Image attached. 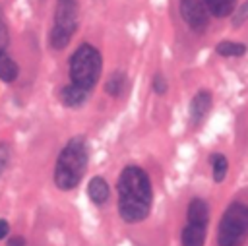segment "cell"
Instances as JSON below:
<instances>
[{
	"label": "cell",
	"mask_w": 248,
	"mask_h": 246,
	"mask_svg": "<svg viewBox=\"0 0 248 246\" xmlns=\"http://www.w3.org/2000/svg\"><path fill=\"white\" fill-rule=\"evenodd\" d=\"M207 8V12L215 17H225V15H231L234 12V6H236V0H202Z\"/></svg>",
	"instance_id": "12"
},
{
	"label": "cell",
	"mask_w": 248,
	"mask_h": 246,
	"mask_svg": "<svg viewBox=\"0 0 248 246\" xmlns=\"http://www.w3.org/2000/svg\"><path fill=\"white\" fill-rule=\"evenodd\" d=\"M87 93H89V91H85L83 87H79V85H76V83H68V85H64V87L60 89L58 99H60V103H62L64 107L74 108V107H79V105L85 103Z\"/></svg>",
	"instance_id": "8"
},
{
	"label": "cell",
	"mask_w": 248,
	"mask_h": 246,
	"mask_svg": "<svg viewBox=\"0 0 248 246\" xmlns=\"http://www.w3.org/2000/svg\"><path fill=\"white\" fill-rule=\"evenodd\" d=\"M87 196L95 205H103L110 196V188H108L107 180L103 176H93L87 184Z\"/></svg>",
	"instance_id": "9"
},
{
	"label": "cell",
	"mask_w": 248,
	"mask_h": 246,
	"mask_svg": "<svg viewBox=\"0 0 248 246\" xmlns=\"http://www.w3.org/2000/svg\"><path fill=\"white\" fill-rule=\"evenodd\" d=\"M17 74H19V68L14 62V58H10L6 52H0V79L6 83H12L16 81Z\"/></svg>",
	"instance_id": "14"
},
{
	"label": "cell",
	"mask_w": 248,
	"mask_h": 246,
	"mask_svg": "<svg viewBox=\"0 0 248 246\" xmlns=\"http://www.w3.org/2000/svg\"><path fill=\"white\" fill-rule=\"evenodd\" d=\"M118 213L126 223H140L151 211L153 190L147 172L140 167H126L118 176Z\"/></svg>",
	"instance_id": "1"
},
{
	"label": "cell",
	"mask_w": 248,
	"mask_h": 246,
	"mask_svg": "<svg viewBox=\"0 0 248 246\" xmlns=\"http://www.w3.org/2000/svg\"><path fill=\"white\" fill-rule=\"evenodd\" d=\"M101 70H103L101 52L89 43H83L81 46H78V50L70 58L72 83L83 87L85 91H91L95 87V83L101 77Z\"/></svg>",
	"instance_id": "3"
},
{
	"label": "cell",
	"mask_w": 248,
	"mask_h": 246,
	"mask_svg": "<svg viewBox=\"0 0 248 246\" xmlns=\"http://www.w3.org/2000/svg\"><path fill=\"white\" fill-rule=\"evenodd\" d=\"M217 54L221 56H242L246 52V45L242 43H234V41H221L217 46H215Z\"/></svg>",
	"instance_id": "16"
},
{
	"label": "cell",
	"mask_w": 248,
	"mask_h": 246,
	"mask_svg": "<svg viewBox=\"0 0 248 246\" xmlns=\"http://www.w3.org/2000/svg\"><path fill=\"white\" fill-rule=\"evenodd\" d=\"M248 240V205L236 201L231 203L221 221L217 231L219 246H242Z\"/></svg>",
	"instance_id": "4"
},
{
	"label": "cell",
	"mask_w": 248,
	"mask_h": 246,
	"mask_svg": "<svg viewBox=\"0 0 248 246\" xmlns=\"http://www.w3.org/2000/svg\"><path fill=\"white\" fill-rule=\"evenodd\" d=\"M78 12H79V8H78L76 0H56L54 27L74 35L76 27H78Z\"/></svg>",
	"instance_id": "6"
},
{
	"label": "cell",
	"mask_w": 248,
	"mask_h": 246,
	"mask_svg": "<svg viewBox=\"0 0 248 246\" xmlns=\"http://www.w3.org/2000/svg\"><path fill=\"white\" fill-rule=\"evenodd\" d=\"M8 232H10V223H8L6 219H0V240L6 238Z\"/></svg>",
	"instance_id": "23"
},
{
	"label": "cell",
	"mask_w": 248,
	"mask_h": 246,
	"mask_svg": "<svg viewBox=\"0 0 248 246\" xmlns=\"http://www.w3.org/2000/svg\"><path fill=\"white\" fill-rule=\"evenodd\" d=\"M87 161H89V151L85 138L83 136L72 138L58 155L54 167V184L60 190H74L85 174Z\"/></svg>",
	"instance_id": "2"
},
{
	"label": "cell",
	"mask_w": 248,
	"mask_h": 246,
	"mask_svg": "<svg viewBox=\"0 0 248 246\" xmlns=\"http://www.w3.org/2000/svg\"><path fill=\"white\" fill-rule=\"evenodd\" d=\"M10 45V33H8V25L4 23V19L0 17V52H6Z\"/></svg>",
	"instance_id": "20"
},
{
	"label": "cell",
	"mask_w": 248,
	"mask_h": 246,
	"mask_svg": "<svg viewBox=\"0 0 248 246\" xmlns=\"http://www.w3.org/2000/svg\"><path fill=\"white\" fill-rule=\"evenodd\" d=\"M209 108H211V93L205 91V89L198 91L194 95V99L190 101V118H192V122L200 124L205 118V114L209 112Z\"/></svg>",
	"instance_id": "7"
},
{
	"label": "cell",
	"mask_w": 248,
	"mask_h": 246,
	"mask_svg": "<svg viewBox=\"0 0 248 246\" xmlns=\"http://www.w3.org/2000/svg\"><path fill=\"white\" fill-rule=\"evenodd\" d=\"M180 15L192 31L202 33L209 25V12L202 0H180Z\"/></svg>",
	"instance_id": "5"
},
{
	"label": "cell",
	"mask_w": 248,
	"mask_h": 246,
	"mask_svg": "<svg viewBox=\"0 0 248 246\" xmlns=\"http://www.w3.org/2000/svg\"><path fill=\"white\" fill-rule=\"evenodd\" d=\"M70 39H72V35H70V33H66V31H62V29H56V27H52V31H50V37H48V41H50V46H52L54 50H60V48L68 46Z\"/></svg>",
	"instance_id": "17"
},
{
	"label": "cell",
	"mask_w": 248,
	"mask_h": 246,
	"mask_svg": "<svg viewBox=\"0 0 248 246\" xmlns=\"http://www.w3.org/2000/svg\"><path fill=\"white\" fill-rule=\"evenodd\" d=\"M188 223H194V225H203L207 227V221H209V207L207 203L202 200V198H194L190 203H188Z\"/></svg>",
	"instance_id": "10"
},
{
	"label": "cell",
	"mask_w": 248,
	"mask_h": 246,
	"mask_svg": "<svg viewBox=\"0 0 248 246\" xmlns=\"http://www.w3.org/2000/svg\"><path fill=\"white\" fill-rule=\"evenodd\" d=\"M211 167H213V180L215 182H223L229 170V161L225 155L221 153H213L211 155Z\"/></svg>",
	"instance_id": "15"
},
{
	"label": "cell",
	"mask_w": 248,
	"mask_h": 246,
	"mask_svg": "<svg viewBox=\"0 0 248 246\" xmlns=\"http://www.w3.org/2000/svg\"><path fill=\"white\" fill-rule=\"evenodd\" d=\"M246 21H248V0L242 2V4L236 8V12H234V15H232V25H234V27H240V25H244Z\"/></svg>",
	"instance_id": "18"
},
{
	"label": "cell",
	"mask_w": 248,
	"mask_h": 246,
	"mask_svg": "<svg viewBox=\"0 0 248 246\" xmlns=\"http://www.w3.org/2000/svg\"><path fill=\"white\" fill-rule=\"evenodd\" d=\"M8 246H27V240H25L23 236L16 234V236H12V238L8 240Z\"/></svg>",
	"instance_id": "22"
},
{
	"label": "cell",
	"mask_w": 248,
	"mask_h": 246,
	"mask_svg": "<svg viewBox=\"0 0 248 246\" xmlns=\"http://www.w3.org/2000/svg\"><path fill=\"white\" fill-rule=\"evenodd\" d=\"M180 240H182V246H203L205 244V227L188 223L182 229Z\"/></svg>",
	"instance_id": "11"
},
{
	"label": "cell",
	"mask_w": 248,
	"mask_h": 246,
	"mask_svg": "<svg viewBox=\"0 0 248 246\" xmlns=\"http://www.w3.org/2000/svg\"><path fill=\"white\" fill-rule=\"evenodd\" d=\"M151 85H153V91H155L157 95H165V93H167V87H169V85H167V79H165L161 74H157V76L153 77V83H151Z\"/></svg>",
	"instance_id": "21"
},
{
	"label": "cell",
	"mask_w": 248,
	"mask_h": 246,
	"mask_svg": "<svg viewBox=\"0 0 248 246\" xmlns=\"http://www.w3.org/2000/svg\"><path fill=\"white\" fill-rule=\"evenodd\" d=\"M10 157H12L10 145H8L6 141H0V176H2V172L6 170V167H8V163H10Z\"/></svg>",
	"instance_id": "19"
},
{
	"label": "cell",
	"mask_w": 248,
	"mask_h": 246,
	"mask_svg": "<svg viewBox=\"0 0 248 246\" xmlns=\"http://www.w3.org/2000/svg\"><path fill=\"white\" fill-rule=\"evenodd\" d=\"M124 87H126V74L116 70L110 74V77L107 79L105 83V93L110 95V97H120L124 93Z\"/></svg>",
	"instance_id": "13"
}]
</instances>
